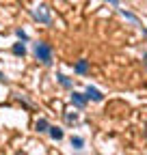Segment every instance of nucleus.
I'll return each instance as SVG.
<instances>
[{"mask_svg":"<svg viewBox=\"0 0 147 155\" xmlns=\"http://www.w3.org/2000/svg\"><path fill=\"white\" fill-rule=\"evenodd\" d=\"M35 54H37V58H39L43 65H50V63H52V48H50L48 43H37Z\"/></svg>","mask_w":147,"mask_h":155,"instance_id":"f257e3e1","label":"nucleus"},{"mask_svg":"<svg viewBox=\"0 0 147 155\" xmlns=\"http://www.w3.org/2000/svg\"><path fill=\"white\" fill-rule=\"evenodd\" d=\"M32 17L37 19V22H41V24H50L52 22V17H50V9L48 7H37L35 11H32Z\"/></svg>","mask_w":147,"mask_h":155,"instance_id":"f03ea898","label":"nucleus"},{"mask_svg":"<svg viewBox=\"0 0 147 155\" xmlns=\"http://www.w3.org/2000/svg\"><path fill=\"white\" fill-rule=\"evenodd\" d=\"M87 99H93V101H102L104 99V95L97 91V88H93V86H89L87 88Z\"/></svg>","mask_w":147,"mask_h":155,"instance_id":"7ed1b4c3","label":"nucleus"},{"mask_svg":"<svg viewBox=\"0 0 147 155\" xmlns=\"http://www.w3.org/2000/svg\"><path fill=\"white\" fill-rule=\"evenodd\" d=\"M74 71L80 73V75H84V73L89 71V61H78L76 65H74Z\"/></svg>","mask_w":147,"mask_h":155,"instance_id":"20e7f679","label":"nucleus"},{"mask_svg":"<svg viewBox=\"0 0 147 155\" xmlns=\"http://www.w3.org/2000/svg\"><path fill=\"white\" fill-rule=\"evenodd\" d=\"M71 101L76 104L78 108H84V106H87V97L80 95V93H74V95H71Z\"/></svg>","mask_w":147,"mask_h":155,"instance_id":"39448f33","label":"nucleus"},{"mask_svg":"<svg viewBox=\"0 0 147 155\" xmlns=\"http://www.w3.org/2000/svg\"><path fill=\"white\" fill-rule=\"evenodd\" d=\"M48 131H50V136L54 140H61L63 138V129H59V127H48Z\"/></svg>","mask_w":147,"mask_h":155,"instance_id":"423d86ee","label":"nucleus"},{"mask_svg":"<svg viewBox=\"0 0 147 155\" xmlns=\"http://www.w3.org/2000/svg\"><path fill=\"white\" fill-rule=\"evenodd\" d=\"M13 54L24 56V54H26V45H24V43H15V45H13Z\"/></svg>","mask_w":147,"mask_h":155,"instance_id":"0eeeda50","label":"nucleus"},{"mask_svg":"<svg viewBox=\"0 0 147 155\" xmlns=\"http://www.w3.org/2000/svg\"><path fill=\"white\" fill-rule=\"evenodd\" d=\"M82 144H84L82 138H78V136H74V138H71V147L74 149H82Z\"/></svg>","mask_w":147,"mask_h":155,"instance_id":"6e6552de","label":"nucleus"},{"mask_svg":"<svg viewBox=\"0 0 147 155\" xmlns=\"http://www.w3.org/2000/svg\"><path fill=\"white\" fill-rule=\"evenodd\" d=\"M48 121H43V119H39V121H37V129H39V131H48Z\"/></svg>","mask_w":147,"mask_h":155,"instance_id":"1a4fd4ad","label":"nucleus"},{"mask_svg":"<svg viewBox=\"0 0 147 155\" xmlns=\"http://www.w3.org/2000/svg\"><path fill=\"white\" fill-rule=\"evenodd\" d=\"M56 78H59V82H61V84H63V86H67V88H69V86H71V82H69V80H67V78H65V75H63V73H59V75H56Z\"/></svg>","mask_w":147,"mask_h":155,"instance_id":"9d476101","label":"nucleus"},{"mask_svg":"<svg viewBox=\"0 0 147 155\" xmlns=\"http://www.w3.org/2000/svg\"><path fill=\"white\" fill-rule=\"evenodd\" d=\"M108 2H113V5H117V0H108Z\"/></svg>","mask_w":147,"mask_h":155,"instance_id":"9b49d317","label":"nucleus"},{"mask_svg":"<svg viewBox=\"0 0 147 155\" xmlns=\"http://www.w3.org/2000/svg\"><path fill=\"white\" fill-rule=\"evenodd\" d=\"M145 65H147V52H145Z\"/></svg>","mask_w":147,"mask_h":155,"instance_id":"f8f14e48","label":"nucleus"},{"mask_svg":"<svg viewBox=\"0 0 147 155\" xmlns=\"http://www.w3.org/2000/svg\"><path fill=\"white\" fill-rule=\"evenodd\" d=\"M0 80H5V78H2V73H0Z\"/></svg>","mask_w":147,"mask_h":155,"instance_id":"ddd939ff","label":"nucleus"}]
</instances>
